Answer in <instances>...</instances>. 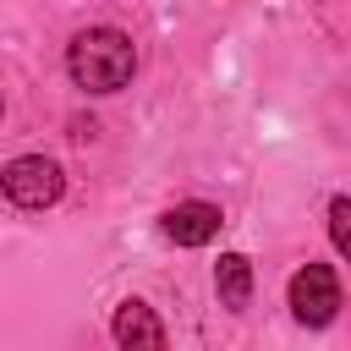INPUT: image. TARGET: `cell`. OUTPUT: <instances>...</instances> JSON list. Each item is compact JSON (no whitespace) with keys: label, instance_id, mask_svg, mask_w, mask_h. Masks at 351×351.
<instances>
[{"label":"cell","instance_id":"obj_1","mask_svg":"<svg viewBox=\"0 0 351 351\" xmlns=\"http://www.w3.org/2000/svg\"><path fill=\"white\" fill-rule=\"evenodd\" d=\"M66 71L88 93H121L132 82V71H137V49L115 27H88V33H77L66 44Z\"/></svg>","mask_w":351,"mask_h":351},{"label":"cell","instance_id":"obj_8","mask_svg":"<svg viewBox=\"0 0 351 351\" xmlns=\"http://www.w3.org/2000/svg\"><path fill=\"white\" fill-rule=\"evenodd\" d=\"M0 110H5V104H0Z\"/></svg>","mask_w":351,"mask_h":351},{"label":"cell","instance_id":"obj_4","mask_svg":"<svg viewBox=\"0 0 351 351\" xmlns=\"http://www.w3.org/2000/svg\"><path fill=\"white\" fill-rule=\"evenodd\" d=\"M219 225H225L219 208H214V203H197V197L159 214V236L176 241V247H208V241L219 236Z\"/></svg>","mask_w":351,"mask_h":351},{"label":"cell","instance_id":"obj_2","mask_svg":"<svg viewBox=\"0 0 351 351\" xmlns=\"http://www.w3.org/2000/svg\"><path fill=\"white\" fill-rule=\"evenodd\" d=\"M0 192H5L16 208H49V203H60L66 176H60L55 159H44V154H22V159H11V165L0 170Z\"/></svg>","mask_w":351,"mask_h":351},{"label":"cell","instance_id":"obj_3","mask_svg":"<svg viewBox=\"0 0 351 351\" xmlns=\"http://www.w3.org/2000/svg\"><path fill=\"white\" fill-rule=\"evenodd\" d=\"M291 313H296V324L324 329V324L340 313V274H335L329 263L296 269V274H291Z\"/></svg>","mask_w":351,"mask_h":351},{"label":"cell","instance_id":"obj_5","mask_svg":"<svg viewBox=\"0 0 351 351\" xmlns=\"http://www.w3.org/2000/svg\"><path fill=\"white\" fill-rule=\"evenodd\" d=\"M110 335H115L121 346H148V351H159V346L170 340L148 302H121V307H115V318H110Z\"/></svg>","mask_w":351,"mask_h":351},{"label":"cell","instance_id":"obj_6","mask_svg":"<svg viewBox=\"0 0 351 351\" xmlns=\"http://www.w3.org/2000/svg\"><path fill=\"white\" fill-rule=\"evenodd\" d=\"M214 285H219V302H225L230 313H241V307L252 302V263H247V252H219Z\"/></svg>","mask_w":351,"mask_h":351},{"label":"cell","instance_id":"obj_7","mask_svg":"<svg viewBox=\"0 0 351 351\" xmlns=\"http://www.w3.org/2000/svg\"><path fill=\"white\" fill-rule=\"evenodd\" d=\"M329 241H335L340 258L351 252V197H335L329 203Z\"/></svg>","mask_w":351,"mask_h":351}]
</instances>
